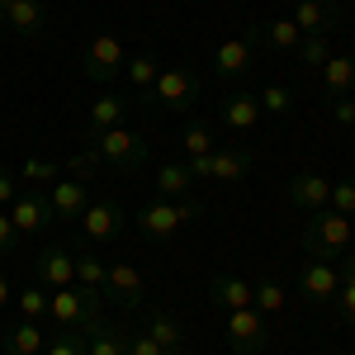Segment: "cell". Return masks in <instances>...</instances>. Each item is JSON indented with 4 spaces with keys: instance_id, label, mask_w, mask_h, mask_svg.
Wrapping results in <instances>:
<instances>
[{
    "instance_id": "1",
    "label": "cell",
    "mask_w": 355,
    "mask_h": 355,
    "mask_svg": "<svg viewBox=\"0 0 355 355\" xmlns=\"http://www.w3.org/2000/svg\"><path fill=\"white\" fill-rule=\"evenodd\" d=\"M194 218H204V204L199 199H147L142 209H137V232L147 237V242H171L185 223H194Z\"/></svg>"
},
{
    "instance_id": "2",
    "label": "cell",
    "mask_w": 355,
    "mask_h": 355,
    "mask_svg": "<svg viewBox=\"0 0 355 355\" xmlns=\"http://www.w3.org/2000/svg\"><path fill=\"white\" fill-rule=\"evenodd\" d=\"M351 237H355L351 218L336 214V209H318V214H308V223H303V251L318 256V261L346 256L351 251Z\"/></svg>"
},
{
    "instance_id": "3",
    "label": "cell",
    "mask_w": 355,
    "mask_h": 355,
    "mask_svg": "<svg viewBox=\"0 0 355 355\" xmlns=\"http://www.w3.org/2000/svg\"><path fill=\"white\" fill-rule=\"evenodd\" d=\"M81 142H90L95 152H100V162L114 166V171H123V175H133L147 166V137L133 133V128H105V133H81Z\"/></svg>"
},
{
    "instance_id": "4",
    "label": "cell",
    "mask_w": 355,
    "mask_h": 355,
    "mask_svg": "<svg viewBox=\"0 0 355 355\" xmlns=\"http://www.w3.org/2000/svg\"><path fill=\"white\" fill-rule=\"evenodd\" d=\"M95 318H100V294L95 289H85V284L48 289V322H53V331H81Z\"/></svg>"
},
{
    "instance_id": "5",
    "label": "cell",
    "mask_w": 355,
    "mask_h": 355,
    "mask_svg": "<svg viewBox=\"0 0 355 355\" xmlns=\"http://www.w3.org/2000/svg\"><path fill=\"white\" fill-rule=\"evenodd\" d=\"M261 43H266V28H251V33H237V38L218 43V48H214V57H209L214 76H218V81H242L246 71L256 67Z\"/></svg>"
},
{
    "instance_id": "6",
    "label": "cell",
    "mask_w": 355,
    "mask_h": 355,
    "mask_svg": "<svg viewBox=\"0 0 355 355\" xmlns=\"http://www.w3.org/2000/svg\"><path fill=\"white\" fill-rule=\"evenodd\" d=\"M199 76H194L190 67H166L162 76H157V85H152V105L166 114H185L199 105Z\"/></svg>"
},
{
    "instance_id": "7",
    "label": "cell",
    "mask_w": 355,
    "mask_h": 355,
    "mask_svg": "<svg viewBox=\"0 0 355 355\" xmlns=\"http://www.w3.org/2000/svg\"><path fill=\"white\" fill-rule=\"evenodd\" d=\"M123 67H128L123 43H119L114 33H95V38H90V48H85V57H81V71L95 85H114L119 76H123Z\"/></svg>"
},
{
    "instance_id": "8",
    "label": "cell",
    "mask_w": 355,
    "mask_h": 355,
    "mask_svg": "<svg viewBox=\"0 0 355 355\" xmlns=\"http://www.w3.org/2000/svg\"><path fill=\"white\" fill-rule=\"evenodd\" d=\"M227 346H232V355H266V346H270L266 313H256V308L227 313Z\"/></svg>"
},
{
    "instance_id": "9",
    "label": "cell",
    "mask_w": 355,
    "mask_h": 355,
    "mask_svg": "<svg viewBox=\"0 0 355 355\" xmlns=\"http://www.w3.org/2000/svg\"><path fill=\"white\" fill-rule=\"evenodd\" d=\"M128 227V214L114 204V199H90L85 204V214H81V232H85V242L90 246H100V242H114L119 232Z\"/></svg>"
},
{
    "instance_id": "10",
    "label": "cell",
    "mask_w": 355,
    "mask_h": 355,
    "mask_svg": "<svg viewBox=\"0 0 355 355\" xmlns=\"http://www.w3.org/2000/svg\"><path fill=\"white\" fill-rule=\"evenodd\" d=\"M336 289H341V270H336L331 261H318V256H313V261L299 266V294L313 303V308H327V303L336 299Z\"/></svg>"
},
{
    "instance_id": "11",
    "label": "cell",
    "mask_w": 355,
    "mask_h": 355,
    "mask_svg": "<svg viewBox=\"0 0 355 355\" xmlns=\"http://www.w3.org/2000/svg\"><path fill=\"white\" fill-rule=\"evenodd\" d=\"M142 294H147L142 270H137V266H128V261H114L110 275H105V299H114L123 313H133V308H142Z\"/></svg>"
},
{
    "instance_id": "12",
    "label": "cell",
    "mask_w": 355,
    "mask_h": 355,
    "mask_svg": "<svg viewBox=\"0 0 355 355\" xmlns=\"http://www.w3.org/2000/svg\"><path fill=\"white\" fill-rule=\"evenodd\" d=\"M5 214H10V223L19 227V237H38V232L53 227V204H48V194L19 190V199H15Z\"/></svg>"
},
{
    "instance_id": "13",
    "label": "cell",
    "mask_w": 355,
    "mask_h": 355,
    "mask_svg": "<svg viewBox=\"0 0 355 355\" xmlns=\"http://www.w3.org/2000/svg\"><path fill=\"white\" fill-rule=\"evenodd\" d=\"M33 275H38L33 284H43V289H67V284H76V256L67 246H43L33 261Z\"/></svg>"
},
{
    "instance_id": "14",
    "label": "cell",
    "mask_w": 355,
    "mask_h": 355,
    "mask_svg": "<svg viewBox=\"0 0 355 355\" xmlns=\"http://www.w3.org/2000/svg\"><path fill=\"white\" fill-rule=\"evenodd\" d=\"M284 199H289L299 214H318V209H327V199H331V180L318 175V171H303V175H294V180L284 185Z\"/></svg>"
},
{
    "instance_id": "15",
    "label": "cell",
    "mask_w": 355,
    "mask_h": 355,
    "mask_svg": "<svg viewBox=\"0 0 355 355\" xmlns=\"http://www.w3.org/2000/svg\"><path fill=\"white\" fill-rule=\"evenodd\" d=\"M261 100L251 95V90H237V95H227L223 100V110H218V123L227 128V133H256V123H261Z\"/></svg>"
},
{
    "instance_id": "16",
    "label": "cell",
    "mask_w": 355,
    "mask_h": 355,
    "mask_svg": "<svg viewBox=\"0 0 355 355\" xmlns=\"http://www.w3.org/2000/svg\"><path fill=\"white\" fill-rule=\"evenodd\" d=\"M0 28L19 33V38H38L48 28V5L43 0H15V5L0 10Z\"/></svg>"
},
{
    "instance_id": "17",
    "label": "cell",
    "mask_w": 355,
    "mask_h": 355,
    "mask_svg": "<svg viewBox=\"0 0 355 355\" xmlns=\"http://www.w3.org/2000/svg\"><path fill=\"white\" fill-rule=\"evenodd\" d=\"M289 19L299 24L303 38H308V33H322V38H327L331 28L341 24V5H336V0H299Z\"/></svg>"
},
{
    "instance_id": "18",
    "label": "cell",
    "mask_w": 355,
    "mask_h": 355,
    "mask_svg": "<svg viewBox=\"0 0 355 355\" xmlns=\"http://www.w3.org/2000/svg\"><path fill=\"white\" fill-rule=\"evenodd\" d=\"M251 166H256V152L251 147H218L214 157H209V180H246L251 175Z\"/></svg>"
},
{
    "instance_id": "19",
    "label": "cell",
    "mask_w": 355,
    "mask_h": 355,
    "mask_svg": "<svg viewBox=\"0 0 355 355\" xmlns=\"http://www.w3.org/2000/svg\"><path fill=\"white\" fill-rule=\"evenodd\" d=\"M48 204H53V218H76L81 223L85 204H90V185H85V180H53Z\"/></svg>"
},
{
    "instance_id": "20",
    "label": "cell",
    "mask_w": 355,
    "mask_h": 355,
    "mask_svg": "<svg viewBox=\"0 0 355 355\" xmlns=\"http://www.w3.org/2000/svg\"><path fill=\"white\" fill-rule=\"evenodd\" d=\"M209 303L223 308V313L251 308V284H246L242 275H214V279H209Z\"/></svg>"
},
{
    "instance_id": "21",
    "label": "cell",
    "mask_w": 355,
    "mask_h": 355,
    "mask_svg": "<svg viewBox=\"0 0 355 355\" xmlns=\"http://www.w3.org/2000/svg\"><path fill=\"white\" fill-rule=\"evenodd\" d=\"M128 119V100L119 90H105L95 105H90V119H85V133H105V128H123Z\"/></svg>"
},
{
    "instance_id": "22",
    "label": "cell",
    "mask_w": 355,
    "mask_h": 355,
    "mask_svg": "<svg viewBox=\"0 0 355 355\" xmlns=\"http://www.w3.org/2000/svg\"><path fill=\"white\" fill-rule=\"evenodd\" d=\"M81 336H85V355H128V336H123V331H114L105 318L85 322Z\"/></svg>"
},
{
    "instance_id": "23",
    "label": "cell",
    "mask_w": 355,
    "mask_h": 355,
    "mask_svg": "<svg viewBox=\"0 0 355 355\" xmlns=\"http://www.w3.org/2000/svg\"><path fill=\"white\" fill-rule=\"evenodd\" d=\"M351 90H355V57L331 53L327 67H322V95H327V105L341 100V95H351Z\"/></svg>"
},
{
    "instance_id": "24",
    "label": "cell",
    "mask_w": 355,
    "mask_h": 355,
    "mask_svg": "<svg viewBox=\"0 0 355 355\" xmlns=\"http://www.w3.org/2000/svg\"><path fill=\"white\" fill-rule=\"evenodd\" d=\"M147 336L162 346L166 355H190V341H185V327L171 318V313H152L147 318Z\"/></svg>"
},
{
    "instance_id": "25",
    "label": "cell",
    "mask_w": 355,
    "mask_h": 355,
    "mask_svg": "<svg viewBox=\"0 0 355 355\" xmlns=\"http://www.w3.org/2000/svg\"><path fill=\"white\" fill-rule=\"evenodd\" d=\"M43 341H48V331L38 327V322H28V318H19L15 327L0 336V351H10V355H38V351H43Z\"/></svg>"
},
{
    "instance_id": "26",
    "label": "cell",
    "mask_w": 355,
    "mask_h": 355,
    "mask_svg": "<svg viewBox=\"0 0 355 355\" xmlns=\"http://www.w3.org/2000/svg\"><path fill=\"white\" fill-rule=\"evenodd\" d=\"M152 190H157V199H185V194L194 190V175L185 162H166L162 171H157V180H152Z\"/></svg>"
},
{
    "instance_id": "27",
    "label": "cell",
    "mask_w": 355,
    "mask_h": 355,
    "mask_svg": "<svg viewBox=\"0 0 355 355\" xmlns=\"http://www.w3.org/2000/svg\"><path fill=\"white\" fill-rule=\"evenodd\" d=\"M180 147L190 152V162L194 157H214V152H218V137H214V128H209L204 119H190L185 133H180Z\"/></svg>"
},
{
    "instance_id": "28",
    "label": "cell",
    "mask_w": 355,
    "mask_h": 355,
    "mask_svg": "<svg viewBox=\"0 0 355 355\" xmlns=\"http://www.w3.org/2000/svg\"><path fill=\"white\" fill-rule=\"evenodd\" d=\"M123 76L133 81L137 95H147V90L157 85V76H162V62H157L152 53H133V57H128V67H123Z\"/></svg>"
},
{
    "instance_id": "29",
    "label": "cell",
    "mask_w": 355,
    "mask_h": 355,
    "mask_svg": "<svg viewBox=\"0 0 355 355\" xmlns=\"http://www.w3.org/2000/svg\"><path fill=\"white\" fill-rule=\"evenodd\" d=\"M100 166H105V162H100V152H95L90 142H81V147L67 157V166H62V171H67L71 180H85V185H90V180L100 175Z\"/></svg>"
},
{
    "instance_id": "30",
    "label": "cell",
    "mask_w": 355,
    "mask_h": 355,
    "mask_svg": "<svg viewBox=\"0 0 355 355\" xmlns=\"http://www.w3.org/2000/svg\"><path fill=\"white\" fill-rule=\"evenodd\" d=\"M284 299H289V294H284V284H275V279H256V284H251V308H256V313H266V318L279 313Z\"/></svg>"
},
{
    "instance_id": "31",
    "label": "cell",
    "mask_w": 355,
    "mask_h": 355,
    "mask_svg": "<svg viewBox=\"0 0 355 355\" xmlns=\"http://www.w3.org/2000/svg\"><path fill=\"white\" fill-rule=\"evenodd\" d=\"M256 100H261V110H266V114H289L294 105H299V90L284 85V81H275V85H266Z\"/></svg>"
},
{
    "instance_id": "32",
    "label": "cell",
    "mask_w": 355,
    "mask_h": 355,
    "mask_svg": "<svg viewBox=\"0 0 355 355\" xmlns=\"http://www.w3.org/2000/svg\"><path fill=\"white\" fill-rule=\"evenodd\" d=\"M105 275H110V266H105L100 256H90V251H81V256H76V284L95 289V294H105Z\"/></svg>"
},
{
    "instance_id": "33",
    "label": "cell",
    "mask_w": 355,
    "mask_h": 355,
    "mask_svg": "<svg viewBox=\"0 0 355 355\" xmlns=\"http://www.w3.org/2000/svg\"><path fill=\"white\" fill-rule=\"evenodd\" d=\"M15 303H19V318H28V322H43V318H48V289H43V284L19 289Z\"/></svg>"
},
{
    "instance_id": "34",
    "label": "cell",
    "mask_w": 355,
    "mask_h": 355,
    "mask_svg": "<svg viewBox=\"0 0 355 355\" xmlns=\"http://www.w3.org/2000/svg\"><path fill=\"white\" fill-rule=\"evenodd\" d=\"M266 43L279 48V53H294V48L303 43V33H299L294 19H270V24H266Z\"/></svg>"
},
{
    "instance_id": "35",
    "label": "cell",
    "mask_w": 355,
    "mask_h": 355,
    "mask_svg": "<svg viewBox=\"0 0 355 355\" xmlns=\"http://www.w3.org/2000/svg\"><path fill=\"white\" fill-rule=\"evenodd\" d=\"M294 53H299V62H303V67L322 71V67H327V57H331V43L322 38V33H308V38H303L299 48H294Z\"/></svg>"
},
{
    "instance_id": "36",
    "label": "cell",
    "mask_w": 355,
    "mask_h": 355,
    "mask_svg": "<svg viewBox=\"0 0 355 355\" xmlns=\"http://www.w3.org/2000/svg\"><path fill=\"white\" fill-rule=\"evenodd\" d=\"M43 355H85V336L81 331H48Z\"/></svg>"
},
{
    "instance_id": "37",
    "label": "cell",
    "mask_w": 355,
    "mask_h": 355,
    "mask_svg": "<svg viewBox=\"0 0 355 355\" xmlns=\"http://www.w3.org/2000/svg\"><path fill=\"white\" fill-rule=\"evenodd\" d=\"M57 175H62V166H57V162H38V157H28V162L19 166V180H28V185H53Z\"/></svg>"
},
{
    "instance_id": "38",
    "label": "cell",
    "mask_w": 355,
    "mask_h": 355,
    "mask_svg": "<svg viewBox=\"0 0 355 355\" xmlns=\"http://www.w3.org/2000/svg\"><path fill=\"white\" fill-rule=\"evenodd\" d=\"M327 209H336V214L355 218V175H346V180H331V199H327Z\"/></svg>"
},
{
    "instance_id": "39",
    "label": "cell",
    "mask_w": 355,
    "mask_h": 355,
    "mask_svg": "<svg viewBox=\"0 0 355 355\" xmlns=\"http://www.w3.org/2000/svg\"><path fill=\"white\" fill-rule=\"evenodd\" d=\"M19 171H10V166H0V209H10L15 199H19Z\"/></svg>"
},
{
    "instance_id": "40",
    "label": "cell",
    "mask_w": 355,
    "mask_h": 355,
    "mask_svg": "<svg viewBox=\"0 0 355 355\" xmlns=\"http://www.w3.org/2000/svg\"><path fill=\"white\" fill-rule=\"evenodd\" d=\"M19 242H24V237H19V227H15V223H10V214L0 209V256H15V251H19Z\"/></svg>"
},
{
    "instance_id": "41",
    "label": "cell",
    "mask_w": 355,
    "mask_h": 355,
    "mask_svg": "<svg viewBox=\"0 0 355 355\" xmlns=\"http://www.w3.org/2000/svg\"><path fill=\"white\" fill-rule=\"evenodd\" d=\"M336 303H341V322L355 331V279H341V289H336Z\"/></svg>"
},
{
    "instance_id": "42",
    "label": "cell",
    "mask_w": 355,
    "mask_h": 355,
    "mask_svg": "<svg viewBox=\"0 0 355 355\" xmlns=\"http://www.w3.org/2000/svg\"><path fill=\"white\" fill-rule=\"evenodd\" d=\"M331 123H336V128H355V95L331 100Z\"/></svg>"
},
{
    "instance_id": "43",
    "label": "cell",
    "mask_w": 355,
    "mask_h": 355,
    "mask_svg": "<svg viewBox=\"0 0 355 355\" xmlns=\"http://www.w3.org/2000/svg\"><path fill=\"white\" fill-rule=\"evenodd\" d=\"M128 355H166V351L147 336V331H137V336H128Z\"/></svg>"
},
{
    "instance_id": "44",
    "label": "cell",
    "mask_w": 355,
    "mask_h": 355,
    "mask_svg": "<svg viewBox=\"0 0 355 355\" xmlns=\"http://www.w3.org/2000/svg\"><path fill=\"white\" fill-rule=\"evenodd\" d=\"M10 294H15V289H10V279H5V275H0V308H5V303H10Z\"/></svg>"
},
{
    "instance_id": "45",
    "label": "cell",
    "mask_w": 355,
    "mask_h": 355,
    "mask_svg": "<svg viewBox=\"0 0 355 355\" xmlns=\"http://www.w3.org/2000/svg\"><path fill=\"white\" fill-rule=\"evenodd\" d=\"M5 5H15V0H0V10H5Z\"/></svg>"
},
{
    "instance_id": "46",
    "label": "cell",
    "mask_w": 355,
    "mask_h": 355,
    "mask_svg": "<svg viewBox=\"0 0 355 355\" xmlns=\"http://www.w3.org/2000/svg\"><path fill=\"white\" fill-rule=\"evenodd\" d=\"M0 336H5V327H0Z\"/></svg>"
},
{
    "instance_id": "47",
    "label": "cell",
    "mask_w": 355,
    "mask_h": 355,
    "mask_svg": "<svg viewBox=\"0 0 355 355\" xmlns=\"http://www.w3.org/2000/svg\"><path fill=\"white\" fill-rule=\"evenodd\" d=\"M351 355H355V346H351Z\"/></svg>"
},
{
    "instance_id": "48",
    "label": "cell",
    "mask_w": 355,
    "mask_h": 355,
    "mask_svg": "<svg viewBox=\"0 0 355 355\" xmlns=\"http://www.w3.org/2000/svg\"><path fill=\"white\" fill-rule=\"evenodd\" d=\"M38 355H43V351H38Z\"/></svg>"
}]
</instances>
